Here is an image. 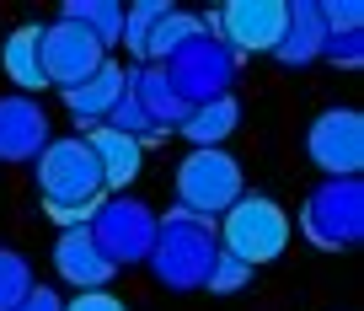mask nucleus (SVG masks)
Here are the masks:
<instances>
[{"mask_svg": "<svg viewBox=\"0 0 364 311\" xmlns=\"http://www.w3.org/2000/svg\"><path fill=\"white\" fill-rule=\"evenodd\" d=\"M289 242V215L273 199L252 194V199H236L225 215V247L230 258H241V263H268V258H279Z\"/></svg>", "mask_w": 364, "mask_h": 311, "instance_id": "nucleus-1", "label": "nucleus"}, {"mask_svg": "<svg viewBox=\"0 0 364 311\" xmlns=\"http://www.w3.org/2000/svg\"><path fill=\"white\" fill-rule=\"evenodd\" d=\"M38 183H43V199L59 209H97V194H102V167L91 156V145L80 139H65L43 156L38 167Z\"/></svg>", "mask_w": 364, "mask_h": 311, "instance_id": "nucleus-2", "label": "nucleus"}, {"mask_svg": "<svg viewBox=\"0 0 364 311\" xmlns=\"http://www.w3.org/2000/svg\"><path fill=\"white\" fill-rule=\"evenodd\" d=\"M177 183H182V199H188V204L220 209V204H230V199H236L241 172H236V162H230V156H220V150H198V156H188V162H182Z\"/></svg>", "mask_w": 364, "mask_h": 311, "instance_id": "nucleus-3", "label": "nucleus"}, {"mask_svg": "<svg viewBox=\"0 0 364 311\" xmlns=\"http://www.w3.org/2000/svg\"><path fill=\"white\" fill-rule=\"evenodd\" d=\"M225 33L236 48H279L284 43V27H289V11L284 6H273V0H241V6H230L225 16Z\"/></svg>", "mask_w": 364, "mask_h": 311, "instance_id": "nucleus-4", "label": "nucleus"}, {"mask_svg": "<svg viewBox=\"0 0 364 311\" xmlns=\"http://www.w3.org/2000/svg\"><path fill=\"white\" fill-rule=\"evenodd\" d=\"M359 150H364V135H359V113H353V107L316 118V129H311V156H316L327 172H353V167H359Z\"/></svg>", "mask_w": 364, "mask_h": 311, "instance_id": "nucleus-5", "label": "nucleus"}, {"mask_svg": "<svg viewBox=\"0 0 364 311\" xmlns=\"http://www.w3.org/2000/svg\"><path fill=\"white\" fill-rule=\"evenodd\" d=\"M6 75L27 92L48 86V65H43V27H16L6 43Z\"/></svg>", "mask_w": 364, "mask_h": 311, "instance_id": "nucleus-6", "label": "nucleus"}, {"mask_svg": "<svg viewBox=\"0 0 364 311\" xmlns=\"http://www.w3.org/2000/svg\"><path fill=\"white\" fill-rule=\"evenodd\" d=\"M91 156L102 167V183H129L139 172V139H129V135H97Z\"/></svg>", "mask_w": 364, "mask_h": 311, "instance_id": "nucleus-7", "label": "nucleus"}, {"mask_svg": "<svg viewBox=\"0 0 364 311\" xmlns=\"http://www.w3.org/2000/svg\"><path fill=\"white\" fill-rule=\"evenodd\" d=\"M91 258H97V253H91L86 242H65V247H59V268H65L70 279H102L107 263H91Z\"/></svg>", "mask_w": 364, "mask_h": 311, "instance_id": "nucleus-8", "label": "nucleus"}, {"mask_svg": "<svg viewBox=\"0 0 364 311\" xmlns=\"http://www.w3.org/2000/svg\"><path fill=\"white\" fill-rule=\"evenodd\" d=\"M65 311H124V300H118V295H102V290H86V295L70 300Z\"/></svg>", "mask_w": 364, "mask_h": 311, "instance_id": "nucleus-9", "label": "nucleus"}]
</instances>
